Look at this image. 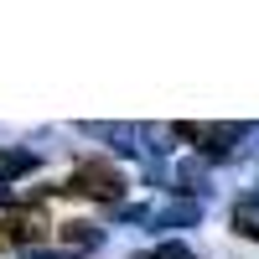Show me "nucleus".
Wrapping results in <instances>:
<instances>
[{
  "mask_svg": "<svg viewBox=\"0 0 259 259\" xmlns=\"http://www.w3.org/2000/svg\"><path fill=\"white\" fill-rule=\"evenodd\" d=\"M171 135H177V140H192L202 156L218 161V156H228V150L249 135V124H228V119H223V124H187V119H182V124H171Z\"/></svg>",
  "mask_w": 259,
  "mask_h": 259,
  "instance_id": "nucleus-2",
  "label": "nucleus"
},
{
  "mask_svg": "<svg viewBox=\"0 0 259 259\" xmlns=\"http://www.w3.org/2000/svg\"><path fill=\"white\" fill-rule=\"evenodd\" d=\"M135 259H192V249L177 244V239H166V244H156V249H140Z\"/></svg>",
  "mask_w": 259,
  "mask_h": 259,
  "instance_id": "nucleus-9",
  "label": "nucleus"
},
{
  "mask_svg": "<svg viewBox=\"0 0 259 259\" xmlns=\"http://www.w3.org/2000/svg\"><path fill=\"white\" fill-rule=\"evenodd\" d=\"M177 192H197V202H202V192H207V171H202L197 161L177 166Z\"/></svg>",
  "mask_w": 259,
  "mask_h": 259,
  "instance_id": "nucleus-8",
  "label": "nucleus"
},
{
  "mask_svg": "<svg viewBox=\"0 0 259 259\" xmlns=\"http://www.w3.org/2000/svg\"><path fill=\"white\" fill-rule=\"evenodd\" d=\"M119 218L124 223H150V228H197L202 223V202L187 197V202H166V207H124Z\"/></svg>",
  "mask_w": 259,
  "mask_h": 259,
  "instance_id": "nucleus-3",
  "label": "nucleus"
},
{
  "mask_svg": "<svg viewBox=\"0 0 259 259\" xmlns=\"http://www.w3.org/2000/svg\"><path fill=\"white\" fill-rule=\"evenodd\" d=\"M83 135L114 140V150H124V156H130V150H135V145H130V140H135V130H130V124H83Z\"/></svg>",
  "mask_w": 259,
  "mask_h": 259,
  "instance_id": "nucleus-7",
  "label": "nucleus"
},
{
  "mask_svg": "<svg viewBox=\"0 0 259 259\" xmlns=\"http://www.w3.org/2000/svg\"><path fill=\"white\" fill-rule=\"evenodd\" d=\"M124 187H130L124 171L114 161H99V156L94 161H78L68 171V182H62V192H78V197H94V202H109V207L124 197Z\"/></svg>",
  "mask_w": 259,
  "mask_h": 259,
  "instance_id": "nucleus-1",
  "label": "nucleus"
},
{
  "mask_svg": "<svg viewBox=\"0 0 259 259\" xmlns=\"http://www.w3.org/2000/svg\"><path fill=\"white\" fill-rule=\"evenodd\" d=\"M228 223H233V233H239V239L259 244V187H249L244 197L233 202V212H228Z\"/></svg>",
  "mask_w": 259,
  "mask_h": 259,
  "instance_id": "nucleus-5",
  "label": "nucleus"
},
{
  "mask_svg": "<svg viewBox=\"0 0 259 259\" xmlns=\"http://www.w3.org/2000/svg\"><path fill=\"white\" fill-rule=\"evenodd\" d=\"M57 239H62V249H68V254H94V249L104 244V228L73 218V223H57Z\"/></svg>",
  "mask_w": 259,
  "mask_h": 259,
  "instance_id": "nucleus-4",
  "label": "nucleus"
},
{
  "mask_svg": "<svg viewBox=\"0 0 259 259\" xmlns=\"http://www.w3.org/2000/svg\"><path fill=\"white\" fill-rule=\"evenodd\" d=\"M26 171H36V156H31V150H0V187L21 182Z\"/></svg>",
  "mask_w": 259,
  "mask_h": 259,
  "instance_id": "nucleus-6",
  "label": "nucleus"
},
{
  "mask_svg": "<svg viewBox=\"0 0 259 259\" xmlns=\"http://www.w3.org/2000/svg\"><path fill=\"white\" fill-rule=\"evenodd\" d=\"M21 259H68V254H52V249H21Z\"/></svg>",
  "mask_w": 259,
  "mask_h": 259,
  "instance_id": "nucleus-10",
  "label": "nucleus"
}]
</instances>
